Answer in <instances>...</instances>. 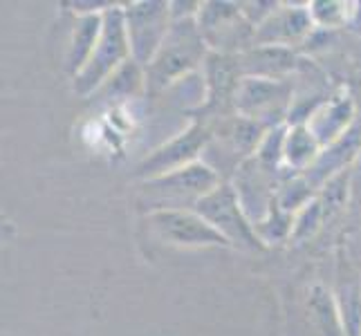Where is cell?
Returning a JSON list of instances; mask_svg holds the SVG:
<instances>
[{
	"label": "cell",
	"mask_w": 361,
	"mask_h": 336,
	"mask_svg": "<svg viewBox=\"0 0 361 336\" xmlns=\"http://www.w3.org/2000/svg\"><path fill=\"white\" fill-rule=\"evenodd\" d=\"M321 151H323L321 144L317 142V137L310 132L305 123H294V126L285 132L283 164H288L292 170L305 173L317 161Z\"/></svg>",
	"instance_id": "5bb4252c"
},
{
	"label": "cell",
	"mask_w": 361,
	"mask_h": 336,
	"mask_svg": "<svg viewBox=\"0 0 361 336\" xmlns=\"http://www.w3.org/2000/svg\"><path fill=\"white\" fill-rule=\"evenodd\" d=\"M323 222H326V218H323L321 202H319V197H314L312 202L305 204L296 213V218H294V229H292V238L290 240L303 242L307 238H312V235L321 229Z\"/></svg>",
	"instance_id": "9a60e30c"
},
{
	"label": "cell",
	"mask_w": 361,
	"mask_h": 336,
	"mask_svg": "<svg viewBox=\"0 0 361 336\" xmlns=\"http://www.w3.org/2000/svg\"><path fill=\"white\" fill-rule=\"evenodd\" d=\"M148 229L161 242L182 249L231 247L195 209H161L146 213Z\"/></svg>",
	"instance_id": "8992f818"
},
{
	"label": "cell",
	"mask_w": 361,
	"mask_h": 336,
	"mask_svg": "<svg viewBox=\"0 0 361 336\" xmlns=\"http://www.w3.org/2000/svg\"><path fill=\"white\" fill-rule=\"evenodd\" d=\"M240 68L245 77H263V79H281L296 68V54L290 47L274 45H254L245 54H238Z\"/></svg>",
	"instance_id": "7c38bea8"
},
{
	"label": "cell",
	"mask_w": 361,
	"mask_h": 336,
	"mask_svg": "<svg viewBox=\"0 0 361 336\" xmlns=\"http://www.w3.org/2000/svg\"><path fill=\"white\" fill-rule=\"evenodd\" d=\"M211 144V128L207 121H193L189 128L176 135L166 144H161L157 151L148 155L137 166V178L142 182L159 175H169L184 166H191L195 161H202L200 155L207 153Z\"/></svg>",
	"instance_id": "52a82bcc"
},
{
	"label": "cell",
	"mask_w": 361,
	"mask_h": 336,
	"mask_svg": "<svg viewBox=\"0 0 361 336\" xmlns=\"http://www.w3.org/2000/svg\"><path fill=\"white\" fill-rule=\"evenodd\" d=\"M353 119H355V104L353 99L348 97H334L332 101L321 104L312 117L305 121V126L310 128L317 137V142L321 148L330 146L332 142H337L343 132L353 128Z\"/></svg>",
	"instance_id": "8fae6325"
},
{
	"label": "cell",
	"mask_w": 361,
	"mask_h": 336,
	"mask_svg": "<svg viewBox=\"0 0 361 336\" xmlns=\"http://www.w3.org/2000/svg\"><path fill=\"white\" fill-rule=\"evenodd\" d=\"M195 20L204 43L216 54L238 56L256 45V27L247 20L240 5L202 3Z\"/></svg>",
	"instance_id": "277c9868"
},
{
	"label": "cell",
	"mask_w": 361,
	"mask_h": 336,
	"mask_svg": "<svg viewBox=\"0 0 361 336\" xmlns=\"http://www.w3.org/2000/svg\"><path fill=\"white\" fill-rule=\"evenodd\" d=\"M292 101V88L283 79L243 77L233 97L235 115L252 119L263 128H279L271 117H283Z\"/></svg>",
	"instance_id": "9c48e42d"
},
{
	"label": "cell",
	"mask_w": 361,
	"mask_h": 336,
	"mask_svg": "<svg viewBox=\"0 0 361 336\" xmlns=\"http://www.w3.org/2000/svg\"><path fill=\"white\" fill-rule=\"evenodd\" d=\"M195 211L231 247H243V249H263L265 247L256 235L254 224L247 218L245 209L240 204V197L235 193L233 184L229 180H225L216 191H211L207 197H202V200L195 204Z\"/></svg>",
	"instance_id": "5b68a950"
},
{
	"label": "cell",
	"mask_w": 361,
	"mask_h": 336,
	"mask_svg": "<svg viewBox=\"0 0 361 336\" xmlns=\"http://www.w3.org/2000/svg\"><path fill=\"white\" fill-rule=\"evenodd\" d=\"M123 20L133 58L146 68L164 43L173 25L171 3H130L123 5Z\"/></svg>",
	"instance_id": "ba28073f"
},
{
	"label": "cell",
	"mask_w": 361,
	"mask_h": 336,
	"mask_svg": "<svg viewBox=\"0 0 361 336\" xmlns=\"http://www.w3.org/2000/svg\"><path fill=\"white\" fill-rule=\"evenodd\" d=\"M209 54V45L204 43L195 18L173 20L164 43L151 63L144 68L146 88L151 92H159L166 90L171 83L184 81L193 70L204 66Z\"/></svg>",
	"instance_id": "6da1fadb"
},
{
	"label": "cell",
	"mask_w": 361,
	"mask_h": 336,
	"mask_svg": "<svg viewBox=\"0 0 361 336\" xmlns=\"http://www.w3.org/2000/svg\"><path fill=\"white\" fill-rule=\"evenodd\" d=\"M345 3H312L310 5V14H312L314 23H319L321 27H334L345 18L343 11Z\"/></svg>",
	"instance_id": "2e32d148"
},
{
	"label": "cell",
	"mask_w": 361,
	"mask_h": 336,
	"mask_svg": "<svg viewBox=\"0 0 361 336\" xmlns=\"http://www.w3.org/2000/svg\"><path fill=\"white\" fill-rule=\"evenodd\" d=\"M133 58L130 41L126 32V20H123V7L115 5L104 11V30L99 36L97 47L85 63V68L72 79V90L88 97L102 90V85L113 77V74Z\"/></svg>",
	"instance_id": "3957f363"
},
{
	"label": "cell",
	"mask_w": 361,
	"mask_h": 336,
	"mask_svg": "<svg viewBox=\"0 0 361 336\" xmlns=\"http://www.w3.org/2000/svg\"><path fill=\"white\" fill-rule=\"evenodd\" d=\"M225 182L207 161H195L169 175L142 182L140 204L146 213L161 209H195V204Z\"/></svg>",
	"instance_id": "7a4b0ae2"
},
{
	"label": "cell",
	"mask_w": 361,
	"mask_h": 336,
	"mask_svg": "<svg viewBox=\"0 0 361 336\" xmlns=\"http://www.w3.org/2000/svg\"><path fill=\"white\" fill-rule=\"evenodd\" d=\"M102 30H104V14H83L74 23L72 39L68 45V56H66V70L72 74V79L90 61L99 36H102Z\"/></svg>",
	"instance_id": "4fadbf2b"
},
{
	"label": "cell",
	"mask_w": 361,
	"mask_h": 336,
	"mask_svg": "<svg viewBox=\"0 0 361 336\" xmlns=\"http://www.w3.org/2000/svg\"><path fill=\"white\" fill-rule=\"evenodd\" d=\"M314 27V18L307 7L279 5L271 14L256 27V45L290 47L307 39Z\"/></svg>",
	"instance_id": "30bf717a"
}]
</instances>
